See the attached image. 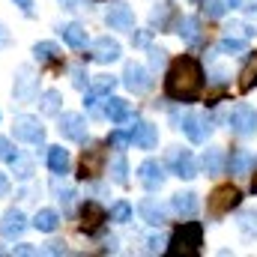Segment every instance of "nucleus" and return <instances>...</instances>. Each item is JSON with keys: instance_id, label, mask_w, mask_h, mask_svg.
<instances>
[{"instance_id": "nucleus-1", "label": "nucleus", "mask_w": 257, "mask_h": 257, "mask_svg": "<svg viewBox=\"0 0 257 257\" xmlns=\"http://www.w3.org/2000/svg\"><path fill=\"white\" fill-rule=\"evenodd\" d=\"M203 90V72L194 57H177L168 66L165 78V93L177 102H194Z\"/></svg>"}, {"instance_id": "nucleus-2", "label": "nucleus", "mask_w": 257, "mask_h": 257, "mask_svg": "<svg viewBox=\"0 0 257 257\" xmlns=\"http://www.w3.org/2000/svg\"><path fill=\"white\" fill-rule=\"evenodd\" d=\"M171 123L177 128H183L186 132V138L192 141V144H203L206 141V135L212 132V114H206V111H171Z\"/></svg>"}, {"instance_id": "nucleus-3", "label": "nucleus", "mask_w": 257, "mask_h": 257, "mask_svg": "<svg viewBox=\"0 0 257 257\" xmlns=\"http://www.w3.org/2000/svg\"><path fill=\"white\" fill-rule=\"evenodd\" d=\"M200 236H203V227L197 221H183L177 227V233L171 236V254H186V257H194L200 251Z\"/></svg>"}, {"instance_id": "nucleus-4", "label": "nucleus", "mask_w": 257, "mask_h": 257, "mask_svg": "<svg viewBox=\"0 0 257 257\" xmlns=\"http://www.w3.org/2000/svg\"><path fill=\"white\" fill-rule=\"evenodd\" d=\"M242 203V192L236 189V186H215L212 194L206 197V209H209V215L212 218H221V215H227V212H233L236 206Z\"/></svg>"}, {"instance_id": "nucleus-5", "label": "nucleus", "mask_w": 257, "mask_h": 257, "mask_svg": "<svg viewBox=\"0 0 257 257\" xmlns=\"http://www.w3.org/2000/svg\"><path fill=\"white\" fill-rule=\"evenodd\" d=\"M227 126L239 138H254L257 135V111L248 102H236L227 114Z\"/></svg>"}, {"instance_id": "nucleus-6", "label": "nucleus", "mask_w": 257, "mask_h": 257, "mask_svg": "<svg viewBox=\"0 0 257 257\" xmlns=\"http://www.w3.org/2000/svg\"><path fill=\"white\" fill-rule=\"evenodd\" d=\"M168 168H171L174 177H180V180H194V177H197V162H194L192 153L183 150V147H171V153H168Z\"/></svg>"}, {"instance_id": "nucleus-7", "label": "nucleus", "mask_w": 257, "mask_h": 257, "mask_svg": "<svg viewBox=\"0 0 257 257\" xmlns=\"http://www.w3.org/2000/svg\"><path fill=\"white\" fill-rule=\"evenodd\" d=\"M12 132H15V138L24 141V144H42V141H45V128H42V123H39L36 117H27V114L15 117Z\"/></svg>"}, {"instance_id": "nucleus-8", "label": "nucleus", "mask_w": 257, "mask_h": 257, "mask_svg": "<svg viewBox=\"0 0 257 257\" xmlns=\"http://www.w3.org/2000/svg\"><path fill=\"white\" fill-rule=\"evenodd\" d=\"M165 165L162 162H156V159H147V162H141V168H138V180H141V186L147 189V192H159L162 186H165Z\"/></svg>"}, {"instance_id": "nucleus-9", "label": "nucleus", "mask_w": 257, "mask_h": 257, "mask_svg": "<svg viewBox=\"0 0 257 257\" xmlns=\"http://www.w3.org/2000/svg\"><path fill=\"white\" fill-rule=\"evenodd\" d=\"M36 96H39V78L30 66H21L18 78H15V99L18 102H33Z\"/></svg>"}, {"instance_id": "nucleus-10", "label": "nucleus", "mask_w": 257, "mask_h": 257, "mask_svg": "<svg viewBox=\"0 0 257 257\" xmlns=\"http://www.w3.org/2000/svg\"><path fill=\"white\" fill-rule=\"evenodd\" d=\"M123 84H126V90L141 96V93H147L153 87V78H150V72L141 63H126V69H123Z\"/></svg>"}, {"instance_id": "nucleus-11", "label": "nucleus", "mask_w": 257, "mask_h": 257, "mask_svg": "<svg viewBox=\"0 0 257 257\" xmlns=\"http://www.w3.org/2000/svg\"><path fill=\"white\" fill-rule=\"evenodd\" d=\"M128 138H132V144H135L138 150H156V144H159V128L153 126V123H147V120H135V126L128 128Z\"/></svg>"}, {"instance_id": "nucleus-12", "label": "nucleus", "mask_w": 257, "mask_h": 257, "mask_svg": "<svg viewBox=\"0 0 257 257\" xmlns=\"http://www.w3.org/2000/svg\"><path fill=\"white\" fill-rule=\"evenodd\" d=\"M120 42L117 39H111V36H99L96 42H93V48H90V57L96 60V63H114V60H120Z\"/></svg>"}, {"instance_id": "nucleus-13", "label": "nucleus", "mask_w": 257, "mask_h": 257, "mask_svg": "<svg viewBox=\"0 0 257 257\" xmlns=\"http://www.w3.org/2000/svg\"><path fill=\"white\" fill-rule=\"evenodd\" d=\"M60 135H63L66 141L84 144L87 141V120L81 114H63L60 117Z\"/></svg>"}, {"instance_id": "nucleus-14", "label": "nucleus", "mask_w": 257, "mask_h": 257, "mask_svg": "<svg viewBox=\"0 0 257 257\" xmlns=\"http://www.w3.org/2000/svg\"><path fill=\"white\" fill-rule=\"evenodd\" d=\"M105 21H108L111 30H132L135 27V12L128 9L126 3H114V6H108Z\"/></svg>"}, {"instance_id": "nucleus-15", "label": "nucleus", "mask_w": 257, "mask_h": 257, "mask_svg": "<svg viewBox=\"0 0 257 257\" xmlns=\"http://www.w3.org/2000/svg\"><path fill=\"white\" fill-rule=\"evenodd\" d=\"M200 165H203L206 177H218V174H224V168H227V153H224L221 147H206Z\"/></svg>"}, {"instance_id": "nucleus-16", "label": "nucleus", "mask_w": 257, "mask_h": 257, "mask_svg": "<svg viewBox=\"0 0 257 257\" xmlns=\"http://www.w3.org/2000/svg\"><path fill=\"white\" fill-rule=\"evenodd\" d=\"M24 227H27V218H24L21 209H9V212H3V218H0V236L15 239V236L24 233Z\"/></svg>"}, {"instance_id": "nucleus-17", "label": "nucleus", "mask_w": 257, "mask_h": 257, "mask_svg": "<svg viewBox=\"0 0 257 257\" xmlns=\"http://www.w3.org/2000/svg\"><path fill=\"white\" fill-rule=\"evenodd\" d=\"M251 168H254V156L248 150H233L227 156V168L224 171H230V177H245V174H251Z\"/></svg>"}, {"instance_id": "nucleus-18", "label": "nucleus", "mask_w": 257, "mask_h": 257, "mask_svg": "<svg viewBox=\"0 0 257 257\" xmlns=\"http://www.w3.org/2000/svg\"><path fill=\"white\" fill-rule=\"evenodd\" d=\"M138 212H141V218H144L150 227H162V224H165V206H162L159 200H153V197H144V200L138 203Z\"/></svg>"}, {"instance_id": "nucleus-19", "label": "nucleus", "mask_w": 257, "mask_h": 257, "mask_svg": "<svg viewBox=\"0 0 257 257\" xmlns=\"http://www.w3.org/2000/svg\"><path fill=\"white\" fill-rule=\"evenodd\" d=\"M81 218H84V221H81V227H84L87 233H93V230H99V227H102V221L108 218V212H105L96 200H87V203H84Z\"/></svg>"}, {"instance_id": "nucleus-20", "label": "nucleus", "mask_w": 257, "mask_h": 257, "mask_svg": "<svg viewBox=\"0 0 257 257\" xmlns=\"http://www.w3.org/2000/svg\"><path fill=\"white\" fill-rule=\"evenodd\" d=\"M105 117L111 123H126V120H132V108L120 96H105Z\"/></svg>"}, {"instance_id": "nucleus-21", "label": "nucleus", "mask_w": 257, "mask_h": 257, "mask_svg": "<svg viewBox=\"0 0 257 257\" xmlns=\"http://www.w3.org/2000/svg\"><path fill=\"white\" fill-rule=\"evenodd\" d=\"M197 206H200V200H197L194 192H177L171 197V209L177 215H183V218H192L194 212H197Z\"/></svg>"}, {"instance_id": "nucleus-22", "label": "nucleus", "mask_w": 257, "mask_h": 257, "mask_svg": "<svg viewBox=\"0 0 257 257\" xmlns=\"http://www.w3.org/2000/svg\"><path fill=\"white\" fill-rule=\"evenodd\" d=\"M177 33H180V39H183V42L197 45V42H200V21H197L194 15L180 18V21H177Z\"/></svg>"}, {"instance_id": "nucleus-23", "label": "nucleus", "mask_w": 257, "mask_h": 257, "mask_svg": "<svg viewBox=\"0 0 257 257\" xmlns=\"http://www.w3.org/2000/svg\"><path fill=\"white\" fill-rule=\"evenodd\" d=\"M60 36H63L66 45H72V48H84V45H87V30H84L81 24H75V21L60 27Z\"/></svg>"}, {"instance_id": "nucleus-24", "label": "nucleus", "mask_w": 257, "mask_h": 257, "mask_svg": "<svg viewBox=\"0 0 257 257\" xmlns=\"http://www.w3.org/2000/svg\"><path fill=\"white\" fill-rule=\"evenodd\" d=\"M254 87H257V51L245 60L242 72H239V90L248 93V90H254Z\"/></svg>"}, {"instance_id": "nucleus-25", "label": "nucleus", "mask_w": 257, "mask_h": 257, "mask_svg": "<svg viewBox=\"0 0 257 257\" xmlns=\"http://www.w3.org/2000/svg\"><path fill=\"white\" fill-rule=\"evenodd\" d=\"M33 227L42 230V233H54V230L60 227V215H57L54 209H39L36 218H33Z\"/></svg>"}, {"instance_id": "nucleus-26", "label": "nucleus", "mask_w": 257, "mask_h": 257, "mask_svg": "<svg viewBox=\"0 0 257 257\" xmlns=\"http://www.w3.org/2000/svg\"><path fill=\"white\" fill-rule=\"evenodd\" d=\"M48 168H51L57 177L69 174V153H66L63 147H48Z\"/></svg>"}, {"instance_id": "nucleus-27", "label": "nucleus", "mask_w": 257, "mask_h": 257, "mask_svg": "<svg viewBox=\"0 0 257 257\" xmlns=\"http://www.w3.org/2000/svg\"><path fill=\"white\" fill-rule=\"evenodd\" d=\"M236 227H239L242 236L257 239V209H242V212L236 215Z\"/></svg>"}, {"instance_id": "nucleus-28", "label": "nucleus", "mask_w": 257, "mask_h": 257, "mask_svg": "<svg viewBox=\"0 0 257 257\" xmlns=\"http://www.w3.org/2000/svg\"><path fill=\"white\" fill-rule=\"evenodd\" d=\"M215 51H218V54H245V51H248V39L224 33V39L218 42V48H215Z\"/></svg>"}, {"instance_id": "nucleus-29", "label": "nucleus", "mask_w": 257, "mask_h": 257, "mask_svg": "<svg viewBox=\"0 0 257 257\" xmlns=\"http://www.w3.org/2000/svg\"><path fill=\"white\" fill-rule=\"evenodd\" d=\"M99 168H102V150H87L84 159H81V177L90 180V177L99 174Z\"/></svg>"}, {"instance_id": "nucleus-30", "label": "nucleus", "mask_w": 257, "mask_h": 257, "mask_svg": "<svg viewBox=\"0 0 257 257\" xmlns=\"http://www.w3.org/2000/svg\"><path fill=\"white\" fill-rule=\"evenodd\" d=\"M60 102H63V96H60L57 90H45V93L39 96V111H42L45 117H54V114H60Z\"/></svg>"}, {"instance_id": "nucleus-31", "label": "nucleus", "mask_w": 257, "mask_h": 257, "mask_svg": "<svg viewBox=\"0 0 257 257\" xmlns=\"http://www.w3.org/2000/svg\"><path fill=\"white\" fill-rule=\"evenodd\" d=\"M33 57L39 63H54V60H60V48L54 42H36L33 45Z\"/></svg>"}, {"instance_id": "nucleus-32", "label": "nucleus", "mask_w": 257, "mask_h": 257, "mask_svg": "<svg viewBox=\"0 0 257 257\" xmlns=\"http://www.w3.org/2000/svg\"><path fill=\"white\" fill-rule=\"evenodd\" d=\"M111 180H114L117 186H126L128 183V165H126V156H123V153L111 159Z\"/></svg>"}, {"instance_id": "nucleus-33", "label": "nucleus", "mask_w": 257, "mask_h": 257, "mask_svg": "<svg viewBox=\"0 0 257 257\" xmlns=\"http://www.w3.org/2000/svg\"><path fill=\"white\" fill-rule=\"evenodd\" d=\"M168 21H171V6H168V3H159V6L150 12L153 30H156V27H159V30H168Z\"/></svg>"}, {"instance_id": "nucleus-34", "label": "nucleus", "mask_w": 257, "mask_h": 257, "mask_svg": "<svg viewBox=\"0 0 257 257\" xmlns=\"http://www.w3.org/2000/svg\"><path fill=\"white\" fill-rule=\"evenodd\" d=\"M114 87H117V78H111V75H96V78L90 81V90L99 93V96H111Z\"/></svg>"}, {"instance_id": "nucleus-35", "label": "nucleus", "mask_w": 257, "mask_h": 257, "mask_svg": "<svg viewBox=\"0 0 257 257\" xmlns=\"http://www.w3.org/2000/svg\"><path fill=\"white\" fill-rule=\"evenodd\" d=\"M111 221H117V224H126V221H132V203H126V200H117V203L111 206Z\"/></svg>"}, {"instance_id": "nucleus-36", "label": "nucleus", "mask_w": 257, "mask_h": 257, "mask_svg": "<svg viewBox=\"0 0 257 257\" xmlns=\"http://www.w3.org/2000/svg\"><path fill=\"white\" fill-rule=\"evenodd\" d=\"M102 99L105 96H99V93H87V99H84V105H87V111H90V117H105V108H102Z\"/></svg>"}, {"instance_id": "nucleus-37", "label": "nucleus", "mask_w": 257, "mask_h": 257, "mask_svg": "<svg viewBox=\"0 0 257 257\" xmlns=\"http://www.w3.org/2000/svg\"><path fill=\"white\" fill-rule=\"evenodd\" d=\"M203 12L206 18H221L227 12V0H203Z\"/></svg>"}, {"instance_id": "nucleus-38", "label": "nucleus", "mask_w": 257, "mask_h": 257, "mask_svg": "<svg viewBox=\"0 0 257 257\" xmlns=\"http://www.w3.org/2000/svg\"><path fill=\"white\" fill-rule=\"evenodd\" d=\"M147 54H150V66H153V69H162V66L168 63V51H165V48L147 45Z\"/></svg>"}, {"instance_id": "nucleus-39", "label": "nucleus", "mask_w": 257, "mask_h": 257, "mask_svg": "<svg viewBox=\"0 0 257 257\" xmlns=\"http://www.w3.org/2000/svg\"><path fill=\"white\" fill-rule=\"evenodd\" d=\"M69 75H72V84H75L78 90H87V87H90V75H87V69H84V66H72V72H69Z\"/></svg>"}, {"instance_id": "nucleus-40", "label": "nucleus", "mask_w": 257, "mask_h": 257, "mask_svg": "<svg viewBox=\"0 0 257 257\" xmlns=\"http://www.w3.org/2000/svg\"><path fill=\"white\" fill-rule=\"evenodd\" d=\"M12 165H15V177H18V180H30V174H33L30 162H24L21 156H15V159H12Z\"/></svg>"}, {"instance_id": "nucleus-41", "label": "nucleus", "mask_w": 257, "mask_h": 257, "mask_svg": "<svg viewBox=\"0 0 257 257\" xmlns=\"http://www.w3.org/2000/svg\"><path fill=\"white\" fill-rule=\"evenodd\" d=\"M54 192H57V200L63 203V209H72V200H75V192L66 186V189H60V183L54 186Z\"/></svg>"}, {"instance_id": "nucleus-42", "label": "nucleus", "mask_w": 257, "mask_h": 257, "mask_svg": "<svg viewBox=\"0 0 257 257\" xmlns=\"http://www.w3.org/2000/svg\"><path fill=\"white\" fill-rule=\"evenodd\" d=\"M15 156H18V150H15L6 138H0V162H12Z\"/></svg>"}, {"instance_id": "nucleus-43", "label": "nucleus", "mask_w": 257, "mask_h": 257, "mask_svg": "<svg viewBox=\"0 0 257 257\" xmlns=\"http://www.w3.org/2000/svg\"><path fill=\"white\" fill-rule=\"evenodd\" d=\"M227 9H245V12H257V0H227Z\"/></svg>"}, {"instance_id": "nucleus-44", "label": "nucleus", "mask_w": 257, "mask_h": 257, "mask_svg": "<svg viewBox=\"0 0 257 257\" xmlns=\"http://www.w3.org/2000/svg\"><path fill=\"white\" fill-rule=\"evenodd\" d=\"M111 144L117 147V150H123L132 144V138H128V132H111Z\"/></svg>"}, {"instance_id": "nucleus-45", "label": "nucleus", "mask_w": 257, "mask_h": 257, "mask_svg": "<svg viewBox=\"0 0 257 257\" xmlns=\"http://www.w3.org/2000/svg\"><path fill=\"white\" fill-rule=\"evenodd\" d=\"M209 75H212V78H209L212 84H227V69L215 66V69H209Z\"/></svg>"}, {"instance_id": "nucleus-46", "label": "nucleus", "mask_w": 257, "mask_h": 257, "mask_svg": "<svg viewBox=\"0 0 257 257\" xmlns=\"http://www.w3.org/2000/svg\"><path fill=\"white\" fill-rule=\"evenodd\" d=\"M162 245H165V239H162V236H150V239H147V251H150V254H156Z\"/></svg>"}, {"instance_id": "nucleus-47", "label": "nucleus", "mask_w": 257, "mask_h": 257, "mask_svg": "<svg viewBox=\"0 0 257 257\" xmlns=\"http://www.w3.org/2000/svg\"><path fill=\"white\" fill-rule=\"evenodd\" d=\"M132 42H135V45H141V48H147V45H150V33H135V36H132Z\"/></svg>"}, {"instance_id": "nucleus-48", "label": "nucleus", "mask_w": 257, "mask_h": 257, "mask_svg": "<svg viewBox=\"0 0 257 257\" xmlns=\"http://www.w3.org/2000/svg\"><path fill=\"white\" fill-rule=\"evenodd\" d=\"M48 254H66V245L63 242H48V248H45Z\"/></svg>"}, {"instance_id": "nucleus-49", "label": "nucleus", "mask_w": 257, "mask_h": 257, "mask_svg": "<svg viewBox=\"0 0 257 257\" xmlns=\"http://www.w3.org/2000/svg\"><path fill=\"white\" fill-rule=\"evenodd\" d=\"M6 194H9V177L0 171V197H6Z\"/></svg>"}, {"instance_id": "nucleus-50", "label": "nucleus", "mask_w": 257, "mask_h": 257, "mask_svg": "<svg viewBox=\"0 0 257 257\" xmlns=\"http://www.w3.org/2000/svg\"><path fill=\"white\" fill-rule=\"evenodd\" d=\"M15 254H39V248H33V245H15Z\"/></svg>"}, {"instance_id": "nucleus-51", "label": "nucleus", "mask_w": 257, "mask_h": 257, "mask_svg": "<svg viewBox=\"0 0 257 257\" xmlns=\"http://www.w3.org/2000/svg\"><path fill=\"white\" fill-rule=\"evenodd\" d=\"M12 3H15V6H21L24 12H30V6H33V0H12Z\"/></svg>"}, {"instance_id": "nucleus-52", "label": "nucleus", "mask_w": 257, "mask_h": 257, "mask_svg": "<svg viewBox=\"0 0 257 257\" xmlns=\"http://www.w3.org/2000/svg\"><path fill=\"white\" fill-rule=\"evenodd\" d=\"M81 3H84V0H63V6H66V9H78Z\"/></svg>"}, {"instance_id": "nucleus-53", "label": "nucleus", "mask_w": 257, "mask_h": 257, "mask_svg": "<svg viewBox=\"0 0 257 257\" xmlns=\"http://www.w3.org/2000/svg\"><path fill=\"white\" fill-rule=\"evenodd\" d=\"M3 42H6V30L0 27V45H3Z\"/></svg>"}, {"instance_id": "nucleus-54", "label": "nucleus", "mask_w": 257, "mask_h": 257, "mask_svg": "<svg viewBox=\"0 0 257 257\" xmlns=\"http://www.w3.org/2000/svg\"><path fill=\"white\" fill-rule=\"evenodd\" d=\"M251 192L257 194V177H254V180H251Z\"/></svg>"}, {"instance_id": "nucleus-55", "label": "nucleus", "mask_w": 257, "mask_h": 257, "mask_svg": "<svg viewBox=\"0 0 257 257\" xmlns=\"http://www.w3.org/2000/svg\"><path fill=\"white\" fill-rule=\"evenodd\" d=\"M254 168H257V156H254Z\"/></svg>"}]
</instances>
